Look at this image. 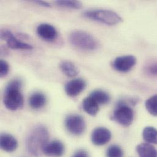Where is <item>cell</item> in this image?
<instances>
[{
    "label": "cell",
    "mask_w": 157,
    "mask_h": 157,
    "mask_svg": "<svg viewBox=\"0 0 157 157\" xmlns=\"http://www.w3.org/2000/svg\"><path fill=\"white\" fill-rule=\"evenodd\" d=\"M9 71V66L8 63L1 59L0 61V77L1 78L6 76Z\"/></svg>",
    "instance_id": "obj_23"
},
{
    "label": "cell",
    "mask_w": 157,
    "mask_h": 157,
    "mask_svg": "<svg viewBox=\"0 0 157 157\" xmlns=\"http://www.w3.org/2000/svg\"><path fill=\"white\" fill-rule=\"evenodd\" d=\"M37 33L39 36L46 41H53L58 36L56 28L48 23H42L37 28Z\"/></svg>",
    "instance_id": "obj_11"
},
{
    "label": "cell",
    "mask_w": 157,
    "mask_h": 157,
    "mask_svg": "<svg viewBox=\"0 0 157 157\" xmlns=\"http://www.w3.org/2000/svg\"><path fill=\"white\" fill-rule=\"evenodd\" d=\"M123 151L119 146L111 145L107 149L106 157H123Z\"/></svg>",
    "instance_id": "obj_22"
},
{
    "label": "cell",
    "mask_w": 157,
    "mask_h": 157,
    "mask_svg": "<svg viewBox=\"0 0 157 157\" xmlns=\"http://www.w3.org/2000/svg\"><path fill=\"white\" fill-rule=\"evenodd\" d=\"M47 98L44 94L40 92H36L32 94L29 98L28 103L29 106L35 109H40L45 106Z\"/></svg>",
    "instance_id": "obj_14"
},
{
    "label": "cell",
    "mask_w": 157,
    "mask_h": 157,
    "mask_svg": "<svg viewBox=\"0 0 157 157\" xmlns=\"http://www.w3.org/2000/svg\"><path fill=\"white\" fill-rule=\"evenodd\" d=\"M65 124L67 130L74 135H81L86 128L84 119L81 116L77 114L68 116L66 119Z\"/></svg>",
    "instance_id": "obj_6"
},
{
    "label": "cell",
    "mask_w": 157,
    "mask_h": 157,
    "mask_svg": "<svg viewBox=\"0 0 157 157\" xmlns=\"http://www.w3.org/2000/svg\"><path fill=\"white\" fill-rule=\"evenodd\" d=\"M148 112L152 116H157V94L148 98L145 103Z\"/></svg>",
    "instance_id": "obj_20"
},
{
    "label": "cell",
    "mask_w": 157,
    "mask_h": 157,
    "mask_svg": "<svg viewBox=\"0 0 157 157\" xmlns=\"http://www.w3.org/2000/svg\"><path fill=\"white\" fill-rule=\"evenodd\" d=\"M59 68L63 73L69 77H74L78 74V69L72 62L63 61L59 64Z\"/></svg>",
    "instance_id": "obj_17"
},
{
    "label": "cell",
    "mask_w": 157,
    "mask_h": 157,
    "mask_svg": "<svg viewBox=\"0 0 157 157\" xmlns=\"http://www.w3.org/2000/svg\"><path fill=\"white\" fill-rule=\"evenodd\" d=\"M82 108L88 114L94 116L99 111V105L92 97L89 96L84 99Z\"/></svg>",
    "instance_id": "obj_16"
},
{
    "label": "cell",
    "mask_w": 157,
    "mask_h": 157,
    "mask_svg": "<svg viewBox=\"0 0 157 157\" xmlns=\"http://www.w3.org/2000/svg\"><path fill=\"white\" fill-rule=\"evenodd\" d=\"M111 138V132L105 127H98L94 129L91 135V140L96 146H103L108 143Z\"/></svg>",
    "instance_id": "obj_9"
},
{
    "label": "cell",
    "mask_w": 157,
    "mask_h": 157,
    "mask_svg": "<svg viewBox=\"0 0 157 157\" xmlns=\"http://www.w3.org/2000/svg\"><path fill=\"white\" fill-rule=\"evenodd\" d=\"M144 140L150 144H157V130L152 127H146L143 132Z\"/></svg>",
    "instance_id": "obj_19"
},
{
    "label": "cell",
    "mask_w": 157,
    "mask_h": 157,
    "mask_svg": "<svg viewBox=\"0 0 157 157\" xmlns=\"http://www.w3.org/2000/svg\"><path fill=\"white\" fill-rule=\"evenodd\" d=\"M84 17L101 22L108 25H114L122 21V18L116 12L105 9L87 10L83 13Z\"/></svg>",
    "instance_id": "obj_4"
},
{
    "label": "cell",
    "mask_w": 157,
    "mask_h": 157,
    "mask_svg": "<svg viewBox=\"0 0 157 157\" xmlns=\"http://www.w3.org/2000/svg\"><path fill=\"white\" fill-rule=\"evenodd\" d=\"M146 71L149 75L153 77H157V63H152L148 64Z\"/></svg>",
    "instance_id": "obj_24"
},
{
    "label": "cell",
    "mask_w": 157,
    "mask_h": 157,
    "mask_svg": "<svg viewBox=\"0 0 157 157\" xmlns=\"http://www.w3.org/2000/svg\"><path fill=\"white\" fill-rule=\"evenodd\" d=\"M1 148L4 151L11 152L18 147V142L15 137L9 134H2L0 138Z\"/></svg>",
    "instance_id": "obj_13"
},
{
    "label": "cell",
    "mask_w": 157,
    "mask_h": 157,
    "mask_svg": "<svg viewBox=\"0 0 157 157\" xmlns=\"http://www.w3.org/2000/svg\"><path fill=\"white\" fill-rule=\"evenodd\" d=\"M140 157H157V150L149 143H142L136 147Z\"/></svg>",
    "instance_id": "obj_15"
},
{
    "label": "cell",
    "mask_w": 157,
    "mask_h": 157,
    "mask_svg": "<svg viewBox=\"0 0 157 157\" xmlns=\"http://www.w3.org/2000/svg\"><path fill=\"white\" fill-rule=\"evenodd\" d=\"M111 119L121 125L128 127L130 125L133 121V110L125 102L120 101L117 103Z\"/></svg>",
    "instance_id": "obj_5"
},
{
    "label": "cell",
    "mask_w": 157,
    "mask_h": 157,
    "mask_svg": "<svg viewBox=\"0 0 157 157\" xmlns=\"http://www.w3.org/2000/svg\"><path fill=\"white\" fill-rule=\"evenodd\" d=\"M86 86V81L81 78L74 79L69 81L65 86V91L69 97H76Z\"/></svg>",
    "instance_id": "obj_12"
},
{
    "label": "cell",
    "mask_w": 157,
    "mask_h": 157,
    "mask_svg": "<svg viewBox=\"0 0 157 157\" xmlns=\"http://www.w3.org/2000/svg\"><path fill=\"white\" fill-rule=\"evenodd\" d=\"M72 157H89V155L86 151L81 149L77 151Z\"/></svg>",
    "instance_id": "obj_25"
},
{
    "label": "cell",
    "mask_w": 157,
    "mask_h": 157,
    "mask_svg": "<svg viewBox=\"0 0 157 157\" xmlns=\"http://www.w3.org/2000/svg\"><path fill=\"white\" fill-rule=\"evenodd\" d=\"M69 41L74 47L84 50H94L98 47V42L95 38L86 31L75 30L69 35Z\"/></svg>",
    "instance_id": "obj_3"
},
{
    "label": "cell",
    "mask_w": 157,
    "mask_h": 157,
    "mask_svg": "<svg viewBox=\"0 0 157 157\" xmlns=\"http://www.w3.org/2000/svg\"><path fill=\"white\" fill-rule=\"evenodd\" d=\"M48 138L49 133L46 127L41 125L36 126L27 138L26 146L29 152L36 157L40 155Z\"/></svg>",
    "instance_id": "obj_1"
},
{
    "label": "cell",
    "mask_w": 157,
    "mask_h": 157,
    "mask_svg": "<svg viewBox=\"0 0 157 157\" xmlns=\"http://www.w3.org/2000/svg\"><path fill=\"white\" fill-rule=\"evenodd\" d=\"M56 4L60 7L74 9H79L82 7V3L78 1L58 0L56 1Z\"/></svg>",
    "instance_id": "obj_21"
},
{
    "label": "cell",
    "mask_w": 157,
    "mask_h": 157,
    "mask_svg": "<svg viewBox=\"0 0 157 157\" xmlns=\"http://www.w3.org/2000/svg\"><path fill=\"white\" fill-rule=\"evenodd\" d=\"M136 58L132 55L122 56L116 58L112 63L114 70L120 72L130 71L136 64Z\"/></svg>",
    "instance_id": "obj_7"
},
{
    "label": "cell",
    "mask_w": 157,
    "mask_h": 157,
    "mask_svg": "<svg viewBox=\"0 0 157 157\" xmlns=\"http://www.w3.org/2000/svg\"><path fill=\"white\" fill-rule=\"evenodd\" d=\"M65 147L63 143L58 140L48 143L43 149V153L48 157H59L64 153Z\"/></svg>",
    "instance_id": "obj_10"
},
{
    "label": "cell",
    "mask_w": 157,
    "mask_h": 157,
    "mask_svg": "<svg viewBox=\"0 0 157 157\" xmlns=\"http://www.w3.org/2000/svg\"><path fill=\"white\" fill-rule=\"evenodd\" d=\"M89 96L92 97L99 105L107 104L110 101V97L109 94L104 90L100 89L93 91Z\"/></svg>",
    "instance_id": "obj_18"
},
{
    "label": "cell",
    "mask_w": 157,
    "mask_h": 157,
    "mask_svg": "<svg viewBox=\"0 0 157 157\" xmlns=\"http://www.w3.org/2000/svg\"><path fill=\"white\" fill-rule=\"evenodd\" d=\"M1 39L5 40L9 47L12 49L31 50L33 48L32 45L18 40L14 37L11 31L7 29L1 31Z\"/></svg>",
    "instance_id": "obj_8"
},
{
    "label": "cell",
    "mask_w": 157,
    "mask_h": 157,
    "mask_svg": "<svg viewBox=\"0 0 157 157\" xmlns=\"http://www.w3.org/2000/svg\"><path fill=\"white\" fill-rule=\"evenodd\" d=\"M21 82L20 79H14L6 86L3 97L5 106L9 110L15 111L23 106V97L20 92Z\"/></svg>",
    "instance_id": "obj_2"
},
{
    "label": "cell",
    "mask_w": 157,
    "mask_h": 157,
    "mask_svg": "<svg viewBox=\"0 0 157 157\" xmlns=\"http://www.w3.org/2000/svg\"><path fill=\"white\" fill-rule=\"evenodd\" d=\"M34 2L38 4L40 6H44V7H50L51 6L49 3H48L47 2L44 1H35Z\"/></svg>",
    "instance_id": "obj_26"
}]
</instances>
